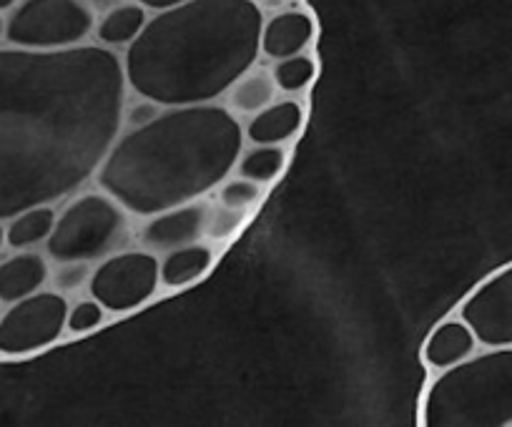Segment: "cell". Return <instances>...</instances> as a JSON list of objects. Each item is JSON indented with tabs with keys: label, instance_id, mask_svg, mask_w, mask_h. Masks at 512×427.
Returning a JSON list of instances; mask_svg holds the SVG:
<instances>
[{
	"label": "cell",
	"instance_id": "1",
	"mask_svg": "<svg viewBox=\"0 0 512 427\" xmlns=\"http://www.w3.org/2000/svg\"><path fill=\"white\" fill-rule=\"evenodd\" d=\"M126 98L121 56L106 46L0 48V222L96 179Z\"/></svg>",
	"mask_w": 512,
	"mask_h": 427
},
{
	"label": "cell",
	"instance_id": "2",
	"mask_svg": "<svg viewBox=\"0 0 512 427\" xmlns=\"http://www.w3.org/2000/svg\"><path fill=\"white\" fill-rule=\"evenodd\" d=\"M244 144L239 116L221 103L164 106L151 124L118 134L93 181L131 217L146 219L216 191Z\"/></svg>",
	"mask_w": 512,
	"mask_h": 427
},
{
	"label": "cell",
	"instance_id": "3",
	"mask_svg": "<svg viewBox=\"0 0 512 427\" xmlns=\"http://www.w3.org/2000/svg\"><path fill=\"white\" fill-rule=\"evenodd\" d=\"M262 26L256 0H186L154 13L121 56L128 91L161 106L219 101L262 56Z\"/></svg>",
	"mask_w": 512,
	"mask_h": 427
},
{
	"label": "cell",
	"instance_id": "4",
	"mask_svg": "<svg viewBox=\"0 0 512 427\" xmlns=\"http://www.w3.org/2000/svg\"><path fill=\"white\" fill-rule=\"evenodd\" d=\"M425 427H512V345L480 347L437 372L420 402Z\"/></svg>",
	"mask_w": 512,
	"mask_h": 427
},
{
	"label": "cell",
	"instance_id": "5",
	"mask_svg": "<svg viewBox=\"0 0 512 427\" xmlns=\"http://www.w3.org/2000/svg\"><path fill=\"white\" fill-rule=\"evenodd\" d=\"M131 214L103 189L76 191L56 217L46 254L56 262L98 264L134 242Z\"/></svg>",
	"mask_w": 512,
	"mask_h": 427
},
{
	"label": "cell",
	"instance_id": "6",
	"mask_svg": "<svg viewBox=\"0 0 512 427\" xmlns=\"http://www.w3.org/2000/svg\"><path fill=\"white\" fill-rule=\"evenodd\" d=\"M96 13L83 0H21L6 16V46L68 51L93 38Z\"/></svg>",
	"mask_w": 512,
	"mask_h": 427
},
{
	"label": "cell",
	"instance_id": "7",
	"mask_svg": "<svg viewBox=\"0 0 512 427\" xmlns=\"http://www.w3.org/2000/svg\"><path fill=\"white\" fill-rule=\"evenodd\" d=\"M161 289V262L149 249H123L93 264L88 294L103 304L108 314H128L141 309Z\"/></svg>",
	"mask_w": 512,
	"mask_h": 427
},
{
	"label": "cell",
	"instance_id": "8",
	"mask_svg": "<svg viewBox=\"0 0 512 427\" xmlns=\"http://www.w3.org/2000/svg\"><path fill=\"white\" fill-rule=\"evenodd\" d=\"M68 304V297L56 289H41L6 304L0 312V355L28 357L56 345L66 332Z\"/></svg>",
	"mask_w": 512,
	"mask_h": 427
},
{
	"label": "cell",
	"instance_id": "9",
	"mask_svg": "<svg viewBox=\"0 0 512 427\" xmlns=\"http://www.w3.org/2000/svg\"><path fill=\"white\" fill-rule=\"evenodd\" d=\"M480 347L512 345V262L482 279L457 307Z\"/></svg>",
	"mask_w": 512,
	"mask_h": 427
},
{
	"label": "cell",
	"instance_id": "10",
	"mask_svg": "<svg viewBox=\"0 0 512 427\" xmlns=\"http://www.w3.org/2000/svg\"><path fill=\"white\" fill-rule=\"evenodd\" d=\"M209 209L204 199L189 201V204L171 206L159 211L154 217L144 219V227L139 229L141 247L154 252L156 257L186 247V244L204 242L206 224H209Z\"/></svg>",
	"mask_w": 512,
	"mask_h": 427
},
{
	"label": "cell",
	"instance_id": "11",
	"mask_svg": "<svg viewBox=\"0 0 512 427\" xmlns=\"http://www.w3.org/2000/svg\"><path fill=\"white\" fill-rule=\"evenodd\" d=\"M51 282V259L38 249H18L0 259V307L26 299Z\"/></svg>",
	"mask_w": 512,
	"mask_h": 427
},
{
	"label": "cell",
	"instance_id": "12",
	"mask_svg": "<svg viewBox=\"0 0 512 427\" xmlns=\"http://www.w3.org/2000/svg\"><path fill=\"white\" fill-rule=\"evenodd\" d=\"M477 350H480V342H477L475 332L460 314H455V317L442 319L440 325L427 335L425 345H422V362L427 370L437 375V372H445L465 362Z\"/></svg>",
	"mask_w": 512,
	"mask_h": 427
},
{
	"label": "cell",
	"instance_id": "13",
	"mask_svg": "<svg viewBox=\"0 0 512 427\" xmlns=\"http://www.w3.org/2000/svg\"><path fill=\"white\" fill-rule=\"evenodd\" d=\"M317 38V26L307 11H279L272 18H264L262 26V56L269 61L299 56L312 48Z\"/></svg>",
	"mask_w": 512,
	"mask_h": 427
},
{
	"label": "cell",
	"instance_id": "14",
	"mask_svg": "<svg viewBox=\"0 0 512 427\" xmlns=\"http://www.w3.org/2000/svg\"><path fill=\"white\" fill-rule=\"evenodd\" d=\"M307 121V111L297 98H282L269 103L267 109L249 116L244 126V139L249 144H289L297 139Z\"/></svg>",
	"mask_w": 512,
	"mask_h": 427
},
{
	"label": "cell",
	"instance_id": "15",
	"mask_svg": "<svg viewBox=\"0 0 512 427\" xmlns=\"http://www.w3.org/2000/svg\"><path fill=\"white\" fill-rule=\"evenodd\" d=\"M161 262V289H179L194 287L196 282L211 272L216 264V249L211 242H194L186 247L174 249V252L164 254Z\"/></svg>",
	"mask_w": 512,
	"mask_h": 427
},
{
	"label": "cell",
	"instance_id": "16",
	"mask_svg": "<svg viewBox=\"0 0 512 427\" xmlns=\"http://www.w3.org/2000/svg\"><path fill=\"white\" fill-rule=\"evenodd\" d=\"M151 11L144 8L139 0H126L121 6L111 8V11L101 13L96 18V28H93V41L98 46H106L111 51H126L136 38L141 36V31L149 23Z\"/></svg>",
	"mask_w": 512,
	"mask_h": 427
},
{
	"label": "cell",
	"instance_id": "17",
	"mask_svg": "<svg viewBox=\"0 0 512 427\" xmlns=\"http://www.w3.org/2000/svg\"><path fill=\"white\" fill-rule=\"evenodd\" d=\"M277 81H274L272 71L267 68L251 66L244 76L236 78L231 83L229 91L224 93L226 109L236 116H254L264 111L269 103L277 101Z\"/></svg>",
	"mask_w": 512,
	"mask_h": 427
},
{
	"label": "cell",
	"instance_id": "18",
	"mask_svg": "<svg viewBox=\"0 0 512 427\" xmlns=\"http://www.w3.org/2000/svg\"><path fill=\"white\" fill-rule=\"evenodd\" d=\"M58 211L53 204H38L21 211L6 222V244L11 252L18 249L46 247L53 227H56Z\"/></svg>",
	"mask_w": 512,
	"mask_h": 427
},
{
	"label": "cell",
	"instance_id": "19",
	"mask_svg": "<svg viewBox=\"0 0 512 427\" xmlns=\"http://www.w3.org/2000/svg\"><path fill=\"white\" fill-rule=\"evenodd\" d=\"M289 164V154L284 146L279 144H249V149L244 146L239 161H236L234 171L236 176H244V179L256 181V184L269 186L272 181H277L284 174Z\"/></svg>",
	"mask_w": 512,
	"mask_h": 427
},
{
	"label": "cell",
	"instance_id": "20",
	"mask_svg": "<svg viewBox=\"0 0 512 427\" xmlns=\"http://www.w3.org/2000/svg\"><path fill=\"white\" fill-rule=\"evenodd\" d=\"M272 76L277 81L279 91L297 96V93L307 91L314 78H317V61L309 53L282 58V61H274Z\"/></svg>",
	"mask_w": 512,
	"mask_h": 427
},
{
	"label": "cell",
	"instance_id": "21",
	"mask_svg": "<svg viewBox=\"0 0 512 427\" xmlns=\"http://www.w3.org/2000/svg\"><path fill=\"white\" fill-rule=\"evenodd\" d=\"M264 199V186L256 181L244 179V176H229L216 186V204L234 211H246L251 214L259 201Z\"/></svg>",
	"mask_w": 512,
	"mask_h": 427
},
{
	"label": "cell",
	"instance_id": "22",
	"mask_svg": "<svg viewBox=\"0 0 512 427\" xmlns=\"http://www.w3.org/2000/svg\"><path fill=\"white\" fill-rule=\"evenodd\" d=\"M108 312L103 309V304L98 299H93L91 294L78 302L68 304V317H66V332L68 335H88V332H96L98 327H103Z\"/></svg>",
	"mask_w": 512,
	"mask_h": 427
},
{
	"label": "cell",
	"instance_id": "23",
	"mask_svg": "<svg viewBox=\"0 0 512 427\" xmlns=\"http://www.w3.org/2000/svg\"><path fill=\"white\" fill-rule=\"evenodd\" d=\"M91 274V262H56V267H51V289L61 292L63 297L88 292Z\"/></svg>",
	"mask_w": 512,
	"mask_h": 427
},
{
	"label": "cell",
	"instance_id": "24",
	"mask_svg": "<svg viewBox=\"0 0 512 427\" xmlns=\"http://www.w3.org/2000/svg\"><path fill=\"white\" fill-rule=\"evenodd\" d=\"M246 219H249V214L246 211H234V209H226V206L221 204H211L209 209V224H206V239H209L211 244H224L229 242L231 237H236V234L244 229Z\"/></svg>",
	"mask_w": 512,
	"mask_h": 427
},
{
	"label": "cell",
	"instance_id": "25",
	"mask_svg": "<svg viewBox=\"0 0 512 427\" xmlns=\"http://www.w3.org/2000/svg\"><path fill=\"white\" fill-rule=\"evenodd\" d=\"M134 96L136 98H126V106H123V129H141L164 111V106L156 103L154 98L139 96V93Z\"/></svg>",
	"mask_w": 512,
	"mask_h": 427
},
{
	"label": "cell",
	"instance_id": "26",
	"mask_svg": "<svg viewBox=\"0 0 512 427\" xmlns=\"http://www.w3.org/2000/svg\"><path fill=\"white\" fill-rule=\"evenodd\" d=\"M83 3H86V6L91 8L96 16H101V13H106V11H111V8L121 6V3H126V0H83Z\"/></svg>",
	"mask_w": 512,
	"mask_h": 427
},
{
	"label": "cell",
	"instance_id": "27",
	"mask_svg": "<svg viewBox=\"0 0 512 427\" xmlns=\"http://www.w3.org/2000/svg\"><path fill=\"white\" fill-rule=\"evenodd\" d=\"M139 3L144 8H149L151 13H159V11H166V8L181 6V3H186V0H139Z\"/></svg>",
	"mask_w": 512,
	"mask_h": 427
},
{
	"label": "cell",
	"instance_id": "28",
	"mask_svg": "<svg viewBox=\"0 0 512 427\" xmlns=\"http://www.w3.org/2000/svg\"><path fill=\"white\" fill-rule=\"evenodd\" d=\"M21 0H0V16H8L11 11H16V6Z\"/></svg>",
	"mask_w": 512,
	"mask_h": 427
},
{
	"label": "cell",
	"instance_id": "29",
	"mask_svg": "<svg viewBox=\"0 0 512 427\" xmlns=\"http://www.w3.org/2000/svg\"><path fill=\"white\" fill-rule=\"evenodd\" d=\"M6 222H0V254L6 252Z\"/></svg>",
	"mask_w": 512,
	"mask_h": 427
},
{
	"label": "cell",
	"instance_id": "30",
	"mask_svg": "<svg viewBox=\"0 0 512 427\" xmlns=\"http://www.w3.org/2000/svg\"><path fill=\"white\" fill-rule=\"evenodd\" d=\"M6 43V16H0V46Z\"/></svg>",
	"mask_w": 512,
	"mask_h": 427
}]
</instances>
